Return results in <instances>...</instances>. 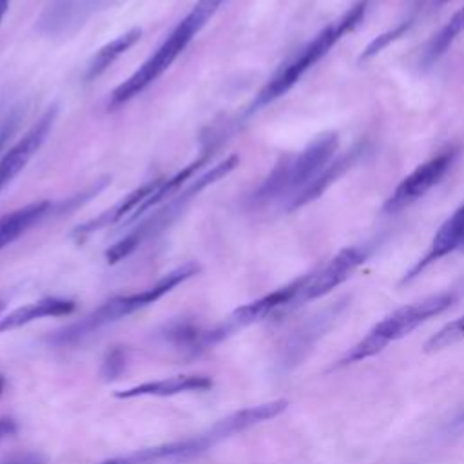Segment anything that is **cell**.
Segmentation results:
<instances>
[{"label": "cell", "mask_w": 464, "mask_h": 464, "mask_svg": "<svg viewBox=\"0 0 464 464\" xmlns=\"http://www.w3.org/2000/svg\"><path fill=\"white\" fill-rule=\"evenodd\" d=\"M372 254V245H350L341 248L328 263H324L321 268L306 274V281L297 295L295 306L308 303L312 299L323 297L324 294L332 292L335 286H339L343 281H346L357 266H361Z\"/></svg>", "instance_id": "cell-7"}, {"label": "cell", "mask_w": 464, "mask_h": 464, "mask_svg": "<svg viewBox=\"0 0 464 464\" xmlns=\"http://www.w3.org/2000/svg\"><path fill=\"white\" fill-rule=\"evenodd\" d=\"M9 5H11V0H0V22L4 20V16H5L7 9H9Z\"/></svg>", "instance_id": "cell-24"}, {"label": "cell", "mask_w": 464, "mask_h": 464, "mask_svg": "<svg viewBox=\"0 0 464 464\" xmlns=\"http://www.w3.org/2000/svg\"><path fill=\"white\" fill-rule=\"evenodd\" d=\"M141 38V29L140 27H132L129 31H125L123 34L116 36L114 40L107 42L105 45H102L98 49V53L91 58L87 71H85V78L87 80H96L98 76H102L120 56H123L138 40Z\"/></svg>", "instance_id": "cell-17"}, {"label": "cell", "mask_w": 464, "mask_h": 464, "mask_svg": "<svg viewBox=\"0 0 464 464\" xmlns=\"http://www.w3.org/2000/svg\"><path fill=\"white\" fill-rule=\"evenodd\" d=\"M74 310V301L63 299V297H42L38 301L22 304L4 317H0V334L16 330L20 326H25L33 321L44 319V317H60L67 315Z\"/></svg>", "instance_id": "cell-15"}, {"label": "cell", "mask_w": 464, "mask_h": 464, "mask_svg": "<svg viewBox=\"0 0 464 464\" xmlns=\"http://www.w3.org/2000/svg\"><path fill=\"white\" fill-rule=\"evenodd\" d=\"M457 301V292L446 290L419 299L415 303L404 304L379 321L357 344H353L344 357L337 362V366H346L362 359H368L381 350H384L390 343L408 335L422 323L430 321L431 317L446 312Z\"/></svg>", "instance_id": "cell-6"}, {"label": "cell", "mask_w": 464, "mask_h": 464, "mask_svg": "<svg viewBox=\"0 0 464 464\" xmlns=\"http://www.w3.org/2000/svg\"><path fill=\"white\" fill-rule=\"evenodd\" d=\"M212 386V381L205 375H174L167 379L158 381H147L141 384H136L132 388L116 392V397L120 399H134V397H170L178 393H188V392H205Z\"/></svg>", "instance_id": "cell-14"}, {"label": "cell", "mask_w": 464, "mask_h": 464, "mask_svg": "<svg viewBox=\"0 0 464 464\" xmlns=\"http://www.w3.org/2000/svg\"><path fill=\"white\" fill-rule=\"evenodd\" d=\"M160 179H154V181H149V183H143L141 187L130 190L127 196H123V199H120L116 205H112L111 208L103 210L100 216H96L94 219L76 227L72 230V236L76 239H85L89 237L92 232H98L109 225H114L121 219H132V216L136 214V210L150 198V194L156 190Z\"/></svg>", "instance_id": "cell-12"}, {"label": "cell", "mask_w": 464, "mask_h": 464, "mask_svg": "<svg viewBox=\"0 0 464 464\" xmlns=\"http://www.w3.org/2000/svg\"><path fill=\"white\" fill-rule=\"evenodd\" d=\"M464 339V315L457 317L455 321L444 324L435 335H431L428 339V343L424 344L426 352H439L444 350L459 341Z\"/></svg>", "instance_id": "cell-19"}, {"label": "cell", "mask_w": 464, "mask_h": 464, "mask_svg": "<svg viewBox=\"0 0 464 464\" xmlns=\"http://www.w3.org/2000/svg\"><path fill=\"white\" fill-rule=\"evenodd\" d=\"M4 386H5V381H4V377L0 375V395H2V392H4Z\"/></svg>", "instance_id": "cell-26"}, {"label": "cell", "mask_w": 464, "mask_h": 464, "mask_svg": "<svg viewBox=\"0 0 464 464\" xmlns=\"http://www.w3.org/2000/svg\"><path fill=\"white\" fill-rule=\"evenodd\" d=\"M51 210V201L42 199L20 208H14L9 214L0 218V250L11 245L14 239L24 236L29 228L44 219V216Z\"/></svg>", "instance_id": "cell-16"}, {"label": "cell", "mask_w": 464, "mask_h": 464, "mask_svg": "<svg viewBox=\"0 0 464 464\" xmlns=\"http://www.w3.org/2000/svg\"><path fill=\"white\" fill-rule=\"evenodd\" d=\"M304 281H306V276H301V277L294 279L292 283H288V285H285V286H281V288H277V290H274V292H270V294H266V295H263V297H259L252 303H246V304L236 308L232 312V315L225 323L219 324L223 335L227 337V335L234 334L236 330L245 328L248 324H254V323H257V321H261V319H265V317H268V315H272L279 310L294 308Z\"/></svg>", "instance_id": "cell-9"}, {"label": "cell", "mask_w": 464, "mask_h": 464, "mask_svg": "<svg viewBox=\"0 0 464 464\" xmlns=\"http://www.w3.org/2000/svg\"><path fill=\"white\" fill-rule=\"evenodd\" d=\"M446 2H450V0H437V4H446Z\"/></svg>", "instance_id": "cell-27"}, {"label": "cell", "mask_w": 464, "mask_h": 464, "mask_svg": "<svg viewBox=\"0 0 464 464\" xmlns=\"http://www.w3.org/2000/svg\"><path fill=\"white\" fill-rule=\"evenodd\" d=\"M223 2L225 0H198L188 11V14L161 42V45L111 92V105H121L138 96L150 83H154L185 51V47L214 16V13L219 9Z\"/></svg>", "instance_id": "cell-2"}, {"label": "cell", "mask_w": 464, "mask_h": 464, "mask_svg": "<svg viewBox=\"0 0 464 464\" xmlns=\"http://www.w3.org/2000/svg\"><path fill=\"white\" fill-rule=\"evenodd\" d=\"M288 402L283 399L268 401L257 406H248L239 411H234L223 419H219L216 424H212L208 430L192 435L183 440H174L167 444H160L154 448H145L140 451H134L125 457L111 459L112 464H174V462H185L188 459H194L216 444L223 442L225 439H230L236 433H241L256 424H261L265 420H270L283 413L286 410Z\"/></svg>", "instance_id": "cell-1"}, {"label": "cell", "mask_w": 464, "mask_h": 464, "mask_svg": "<svg viewBox=\"0 0 464 464\" xmlns=\"http://www.w3.org/2000/svg\"><path fill=\"white\" fill-rule=\"evenodd\" d=\"M16 431V422L11 417H0V444Z\"/></svg>", "instance_id": "cell-23"}, {"label": "cell", "mask_w": 464, "mask_h": 464, "mask_svg": "<svg viewBox=\"0 0 464 464\" xmlns=\"http://www.w3.org/2000/svg\"><path fill=\"white\" fill-rule=\"evenodd\" d=\"M0 464H45L40 453L34 451H20V453H13L7 455L0 460Z\"/></svg>", "instance_id": "cell-22"}, {"label": "cell", "mask_w": 464, "mask_h": 464, "mask_svg": "<svg viewBox=\"0 0 464 464\" xmlns=\"http://www.w3.org/2000/svg\"><path fill=\"white\" fill-rule=\"evenodd\" d=\"M198 270H199V266L196 263H185V265L170 270L169 274H165L161 279H158L152 286H149L145 290L127 294V295H116V297L105 301L103 304H100L94 312H91L78 323L69 324L63 330L56 332L51 341L60 346L74 344V343L85 339L87 335H91L92 332L156 303L165 294L174 290L178 285H181L187 279H190L192 276H196Z\"/></svg>", "instance_id": "cell-4"}, {"label": "cell", "mask_w": 464, "mask_h": 464, "mask_svg": "<svg viewBox=\"0 0 464 464\" xmlns=\"http://www.w3.org/2000/svg\"><path fill=\"white\" fill-rule=\"evenodd\" d=\"M453 252H464V203L439 227L435 232L428 250L422 254V257L404 274L402 285L415 279L420 272H424L430 265L437 263L439 259L453 254Z\"/></svg>", "instance_id": "cell-11"}, {"label": "cell", "mask_w": 464, "mask_h": 464, "mask_svg": "<svg viewBox=\"0 0 464 464\" xmlns=\"http://www.w3.org/2000/svg\"><path fill=\"white\" fill-rule=\"evenodd\" d=\"M339 134L334 130L321 132L303 150L283 158L256 192L257 201L288 198V203L310 185L317 174L335 158Z\"/></svg>", "instance_id": "cell-5"}, {"label": "cell", "mask_w": 464, "mask_h": 464, "mask_svg": "<svg viewBox=\"0 0 464 464\" xmlns=\"http://www.w3.org/2000/svg\"><path fill=\"white\" fill-rule=\"evenodd\" d=\"M362 152H364V147H362V145H357V147L350 149L348 152H344V154L334 158V160L317 174V178H315L310 185H306V187L286 205L288 210L301 208V207L312 203L314 199H317L319 196H323L324 190H328L332 183H335L346 170H350V169L357 163V160L361 158Z\"/></svg>", "instance_id": "cell-13"}, {"label": "cell", "mask_w": 464, "mask_h": 464, "mask_svg": "<svg viewBox=\"0 0 464 464\" xmlns=\"http://www.w3.org/2000/svg\"><path fill=\"white\" fill-rule=\"evenodd\" d=\"M7 134H9L7 130H2V132H0V150H2V145H4V141L7 140Z\"/></svg>", "instance_id": "cell-25"}, {"label": "cell", "mask_w": 464, "mask_h": 464, "mask_svg": "<svg viewBox=\"0 0 464 464\" xmlns=\"http://www.w3.org/2000/svg\"><path fill=\"white\" fill-rule=\"evenodd\" d=\"M368 9V0H359L353 4L344 14L337 20L324 25L310 42H306L279 71L265 83V87L257 92L254 107H265L283 94H286L304 72H308L317 62H321L330 49L348 33H352L362 20Z\"/></svg>", "instance_id": "cell-3"}, {"label": "cell", "mask_w": 464, "mask_h": 464, "mask_svg": "<svg viewBox=\"0 0 464 464\" xmlns=\"http://www.w3.org/2000/svg\"><path fill=\"white\" fill-rule=\"evenodd\" d=\"M411 24H413V18H408V20L397 24L395 27H392V29L381 33L379 36H375V38L362 49V53L359 54V62H366V60L373 58L377 53H381V51H382L384 47H388L392 42L399 40V38L411 27Z\"/></svg>", "instance_id": "cell-20"}, {"label": "cell", "mask_w": 464, "mask_h": 464, "mask_svg": "<svg viewBox=\"0 0 464 464\" xmlns=\"http://www.w3.org/2000/svg\"><path fill=\"white\" fill-rule=\"evenodd\" d=\"M56 118V105L49 107L33 127L9 149L0 160V190L5 188L33 160L45 138L49 136Z\"/></svg>", "instance_id": "cell-10"}, {"label": "cell", "mask_w": 464, "mask_h": 464, "mask_svg": "<svg viewBox=\"0 0 464 464\" xmlns=\"http://www.w3.org/2000/svg\"><path fill=\"white\" fill-rule=\"evenodd\" d=\"M125 362H127V353L121 348H112L102 364V377L103 379H116L123 370H125Z\"/></svg>", "instance_id": "cell-21"}, {"label": "cell", "mask_w": 464, "mask_h": 464, "mask_svg": "<svg viewBox=\"0 0 464 464\" xmlns=\"http://www.w3.org/2000/svg\"><path fill=\"white\" fill-rule=\"evenodd\" d=\"M455 158V150H444L424 163L417 165L406 178L399 181L393 192L382 205L384 214H395L420 199L430 188H433L444 174L450 170Z\"/></svg>", "instance_id": "cell-8"}, {"label": "cell", "mask_w": 464, "mask_h": 464, "mask_svg": "<svg viewBox=\"0 0 464 464\" xmlns=\"http://www.w3.org/2000/svg\"><path fill=\"white\" fill-rule=\"evenodd\" d=\"M460 33H464V7L453 13L451 18L430 38L420 54L422 67H431L440 56H444Z\"/></svg>", "instance_id": "cell-18"}]
</instances>
